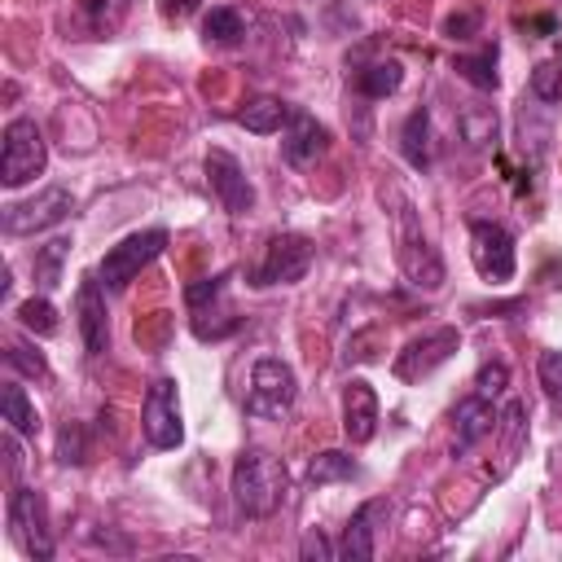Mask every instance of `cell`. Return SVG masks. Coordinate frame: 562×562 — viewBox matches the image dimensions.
Instances as JSON below:
<instances>
[{
    "label": "cell",
    "instance_id": "obj_1",
    "mask_svg": "<svg viewBox=\"0 0 562 562\" xmlns=\"http://www.w3.org/2000/svg\"><path fill=\"white\" fill-rule=\"evenodd\" d=\"M233 505L246 518H268L277 514V505L285 501V461H277L263 448H246L233 461V479H228Z\"/></svg>",
    "mask_w": 562,
    "mask_h": 562
},
{
    "label": "cell",
    "instance_id": "obj_2",
    "mask_svg": "<svg viewBox=\"0 0 562 562\" xmlns=\"http://www.w3.org/2000/svg\"><path fill=\"white\" fill-rule=\"evenodd\" d=\"M395 259H400V272L408 277V285H417V290H439L448 277L443 259L430 246V237L422 233L408 198H395Z\"/></svg>",
    "mask_w": 562,
    "mask_h": 562
},
{
    "label": "cell",
    "instance_id": "obj_3",
    "mask_svg": "<svg viewBox=\"0 0 562 562\" xmlns=\"http://www.w3.org/2000/svg\"><path fill=\"white\" fill-rule=\"evenodd\" d=\"M44 167H48V145H44L40 123L26 119V114L9 119L4 145H0V184L4 189H22L35 176H44Z\"/></svg>",
    "mask_w": 562,
    "mask_h": 562
},
{
    "label": "cell",
    "instance_id": "obj_4",
    "mask_svg": "<svg viewBox=\"0 0 562 562\" xmlns=\"http://www.w3.org/2000/svg\"><path fill=\"white\" fill-rule=\"evenodd\" d=\"M167 250V228H140V233H127L123 241H114L105 255H101V285L110 290V294H119V290H127L136 277H140V268H149L158 255Z\"/></svg>",
    "mask_w": 562,
    "mask_h": 562
},
{
    "label": "cell",
    "instance_id": "obj_5",
    "mask_svg": "<svg viewBox=\"0 0 562 562\" xmlns=\"http://www.w3.org/2000/svg\"><path fill=\"white\" fill-rule=\"evenodd\" d=\"M294 395H299L294 369L277 356H259L250 369V386H246V413L250 417H285L294 408Z\"/></svg>",
    "mask_w": 562,
    "mask_h": 562
},
{
    "label": "cell",
    "instance_id": "obj_6",
    "mask_svg": "<svg viewBox=\"0 0 562 562\" xmlns=\"http://www.w3.org/2000/svg\"><path fill=\"white\" fill-rule=\"evenodd\" d=\"M470 263H474V272H479L483 281L505 285V281L514 277V263H518L509 228L496 224V220H474V224H470Z\"/></svg>",
    "mask_w": 562,
    "mask_h": 562
},
{
    "label": "cell",
    "instance_id": "obj_7",
    "mask_svg": "<svg viewBox=\"0 0 562 562\" xmlns=\"http://www.w3.org/2000/svg\"><path fill=\"white\" fill-rule=\"evenodd\" d=\"M140 435L149 439V448H180L184 443V422H180V404H176V382L171 378H154L140 404Z\"/></svg>",
    "mask_w": 562,
    "mask_h": 562
},
{
    "label": "cell",
    "instance_id": "obj_8",
    "mask_svg": "<svg viewBox=\"0 0 562 562\" xmlns=\"http://www.w3.org/2000/svg\"><path fill=\"white\" fill-rule=\"evenodd\" d=\"M312 259H316L312 237H303V233H281V237L268 241L263 263L255 268V285H294V281L307 277Z\"/></svg>",
    "mask_w": 562,
    "mask_h": 562
},
{
    "label": "cell",
    "instance_id": "obj_9",
    "mask_svg": "<svg viewBox=\"0 0 562 562\" xmlns=\"http://www.w3.org/2000/svg\"><path fill=\"white\" fill-rule=\"evenodd\" d=\"M457 347H461V334H457L452 325H439V329H426V334L408 338L391 369H395L400 382H422V378H430Z\"/></svg>",
    "mask_w": 562,
    "mask_h": 562
},
{
    "label": "cell",
    "instance_id": "obj_10",
    "mask_svg": "<svg viewBox=\"0 0 562 562\" xmlns=\"http://www.w3.org/2000/svg\"><path fill=\"white\" fill-rule=\"evenodd\" d=\"M70 206H75L70 189H61V184H48V189H40V193H35V198H26V202H13V206H4V233H9V237L44 233V228L61 224V220L70 215Z\"/></svg>",
    "mask_w": 562,
    "mask_h": 562
},
{
    "label": "cell",
    "instance_id": "obj_11",
    "mask_svg": "<svg viewBox=\"0 0 562 562\" xmlns=\"http://www.w3.org/2000/svg\"><path fill=\"white\" fill-rule=\"evenodd\" d=\"M206 184L215 193V202L228 211V215H246L255 206V189L241 171V162L228 154V149H206Z\"/></svg>",
    "mask_w": 562,
    "mask_h": 562
},
{
    "label": "cell",
    "instance_id": "obj_12",
    "mask_svg": "<svg viewBox=\"0 0 562 562\" xmlns=\"http://www.w3.org/2000/svg\"><path fill=\"white\" fill-rule=\"evenodd\" d=\"M4 509H9L13 536H22L35 558H53V536H48V522H44V501H40V492L18 483V487H9V505H4Z\"/></svg>",
    "mask_w": 562,
    "mask_h": 562
},
{
    "label": "cell",
    "instance_id": "obj_13",
    "mask_svg": "<svg viewBox=\"0 0 562 562\" xmlns=\"http://www.w3.org/2000/svg\"><path fill=\"white\" fill-rule=\"evenodd\" d=\"M75 321L88 356H101L110 347V312H105V285L97 277H83L75 290Z\"/></svg>",
    "mask_w": 562,
    "mask_h": 562
},
{
    "label": "cell",
    "instance_id": "obj_14",
    "mask_svg": "<svg viewBox=\"0 0 562 562\" xmlns=\"http://www.w3.org/2000/svg\"><path fill=\"white\" fill-rule=\"evenodd\" d=\"M329 149V132L325 123H316L307 110H290L285 119V132H281V158L290 167H316V158Z\"/></svg>",
    "mask_w": 562,
    "mask_h": 562
},
{
    "label": "cell",
    "instance_id": "obj_15",
    "mask_svg": "<svg viewBox=\"0 0 562 562\" xmlns=\"http://www.w3.org/2000/svg\"><path fill=\"white\" fill-rule=\"evenodd\" d=\"M386 514H391L386 501H364V505L347 518V527H342L338 558H342V562H369V558L378 553V522H382Z\"/></svg>",
    "mask_w": 562,
    "mask_h": 562
},
{
    "label": "cell",
    "instance_id": "obj_16",
    "mask_svg": "<svg viewBox=\"0 0 562 562\" xmlns=\"http://www.w3.org/2000/svg\"><path fill=\"white\" fill-rule=\"evenodd\" d=\"M496 430V408H492V400H483V395H465L457 408H452V457H465L479 439H487Z\"/></svg>",
    "mask_w": 562,
    "mask_h": 562
},
{
    "label": "cell",
    "instance_id": "obj_17",
    "mask_svg": "<svg viewBox=\"0 0 562 562\" xmlns=\"http://www.w3.org/2000/svg\"><path fill=\"white\" fill-rule=\"evenodd\" d=\"M342 430L351 443H369L378 435V391L364 378H351L342 391Z\"/></svg>",
    "mask_w": 562,
    "mask_h": 562
},
{
    "label": "cell",
    "instance_id": "obj_18",
    "mask_svg": "<svg viewBox=\"0 0 562 562\" xmlns=\"http://www.w3.org/2000/svg\"><path fill=\"white\" fill-rule=\"evenodd\" d=\"M127 13H132V0H75L70 31L83 40H105L127 22Z\"/></svg>",
    "mask_w": 562,
    "mask_h": 562
},
{
    "label": "cell",
    "instance_id": "obj_19",
    "mask_svg": "<svg viewBox=\"0 0 562 562\" xmlns=\"http://www.w3.org/2000/svg\"><path fill=\"white\" fill-rule=\"evenodd\" d=\"M457 132L465 140V149H492L496 136H501V123H496V110L483 105V101H465L457 110Z\"/></svg>",
    "mask_w": 562,
    "mask_h": 562
},
{
    "label": "cell",
    "instance_id": "obj_20",
    "mask_svg": "<svg viewBox=\"0 0 562 562\" xmlns=\"http://www.w3.org/2000/svg\"><path fill=\"white\" fill-rule=\"evenodd\" d=\"M400 154H404V162L417 167V171L430 167L435 145H430V110H426V105H417V110L404 119V127H400Z\"/></svg>",
    "mask_w": 562,
    "mask_h": 562
},
{
    "label": "cell",
    "instance_id": "obj_21",
    "mask_svg": "<svg viewBox=\"0 0 562 562\" xmlns=\"http://www.w3.org/2000/svg\"><path fill=\"white\" fill-rule=\"evenodd\" d=\"M290 110H294V105H285L281 97H250V101L237 110V123H241L246 132H255V136H272V132L285 127Z\"/></svg>",
    "mask_w": 562,
    "mask_h": 562
},
{
    "label": "cell",
    "instance_id": "obj_22",
    "mask_svg": "<svg viewBox=\"0 0 562 562\" xmlns=\"http://www.w3.org/2000/svg\"><path fill=\"white\" fill-rule=\"evenodd\" d=\"M496 435H501V457H505V465H501V474L518 461V452L527 448V404L522 400H509L501 413H496Z\"/></svg>",
    "mask_w": 562,
    "mask_h": 562
},
{
    "label": "cell",
    "instance_id": "obj_23",
    "mask_svg": "<svg viewBox=\"0 0 562 562\" xmlns=\"http://www.w3.org/2000/svg\"><path fill=\"white\" fill-rule=\"evenodd\" d=\"M0 413H4L9 430H18V435H40V413H35V404H31V395H26V386H22L18 378H9V382L0 386Z\"/></svg>",
    "mask_w": 562,
    "mask_h": 562
},
{
    "label": "cell",
    "instance_id": "obj_24",
    "mask_svg": "<svg viewBox=\"0 0 562 562\" xmlns=\"http://www.w3.org/2000/svg\"><path fill=\"white\" fill-rule=\"evenodd\" d=\"M202 40L206 44H220V48H233L246 40V18L233 9V4H215L206 18H202Z\"/></svg>",
    "mask_w": 562,
    "mask_h": 562
},
{
    "label": "cell",
    "instance_id": "obj_25",
    "mask_svg": "<svg viewBox=\"0 0 562 562\" xmlns=\"http://www.w3.org/2000/svg\"><path fill=\"white\" fill-rule=\"evenodd\" d=\"M400 83H404V66L391 61V57H386V61H373V66H364V70H356V92L369 97V101L391 97Z\"/></svg>",
    "mask_w": 562,
    "mask_h": 562
},
{
    "label": "cell",
    "instance_id": "obj_26",
    "mask_svg": "<svg viewBox=\"0 0 562 562\" xmlns=\"http://www.w3.org/2000/svg\"><path fill=\"white\" fill-rule=\"evenodd\" d=\"M66 250H70V241H66V237H53V241L35 246L31 272H35V285H40L44 294H48V290L61 281V263H66Z\"/></svg>",
    "mask_w": 562,
    "mask_h": 562
},
{
    "label": "cell",
    "instance_id": "obj_27",
    "mask_svg": "<svg viewBox=\"0 0 562 562\" xmlns=\"http://www.w3.org/2000/svg\"><path fill=\"white\" fill-rule=\"evenodd\" d=\"M452 70H457L465 83H474L479 92H492V88L501 83V75H496V48H483V53H474V57H457Z\"/></svg>",
    "mask_w": 562,
    "mask_h": 562
},
{
    "label": "cell",
    "instance_id": "obj_28",
    "mask_svg": "<svg viewBox=\"0 0 562 562\" xmlns=\"http://www.w3.org/2000/svg\"><path fill=\"white\" fill-rule=\"evenodd\" d=\"M356 474V461L347 457V452H338V448H325V452H316L312 461H307V479L321 487V483H342V479H351Z\"/></svg>",
    "mask_w": 562,
    "mask_h": 562
},
{
    "label": "cell",
    "instance_id": "obj_29",
    "mask_svg": "<svg viewBox=\"0 0 562 562\" xmlns=\"http://www.w3.org/2000/svg\"><path fill=\"white\" fill-rule=\"evenodd\" d=\"M13 316L22 321V329H31V334H40V338L57 334V307L48 303V294H35V299L18 303V312H13Z\"/></svg>",
    "mask_w": 562,
    "mask_h": 562
},
{
    "label": "cell",
    "instance_id": "obj_30",
    "mask_svg": "<svg viewBox=\"0 0 562 562\" xmlns=\"http://www.w3.org/2000/svg\"><path fill=\"white\" fill-rule=\"evenodd\" d=\"M531 97L536 101H549V105H562V57L540 61L531 70Z\"/></svg>",
    "mask_w": 562,
    "mask_h": 562
},
{
    "label": "cell",
    "instance_id": "obj_31",
    "mask_svg": "<svg viewBox=\"0 0 562 562\" xmlns=\"http://www.w3.org/2000/svg\"><path fill=\"white\" fill-rule=\"evenodd\" d=\"M536 378L544 386V395L553 404H562V351H540V364H536Z\"/></svg>",
    "mask_w": 562,
    "mask_h": 562
},
{
    "label": "cell",
    "instance_id": "obj_32",
    "mask_svg": "<svg viewBox=\"0 0 562 562\" xmlns=\"http://www.w3.org/2000/svg\"><path fill=\"white\" fill-rule=\"evenodd\" d=\"M4 360H9V369H18V373H26V378H44V373H48V364H44V356H40V351H31L26 342H9V351H4Z\"/></svg>",
    "mask_w": 562,
    "mask_h": 562
},
{
    "label": "cell",
    "instance_id": "obj_33",
    "mask_svg": "<svg viewBox=\"0 0 562 562\" xmlns=\"http://www.w3.org/2000/svg\"><path fill=\"white\" fill-rule=\"evenodd\" d=\"M505 382H509V364H505V360H492V364L479 369V378H474V395L496 400V395L505 391Z\"/></svg>",
    "mask_w": 562,
    "mask_h": 562
},
{
    "label": "cell",
    "instance_id": "obj_34",
    "mask_svg": "<svg viewBox=\"0 0 562 562\" xmlns=\"http://www.w3.org/2000/svg\"><path fill=\"white\" fill-rule=\"evenodd\" d=\"M0 452H4V479H9V487H18V483H22V448H18V430H9V435L0 439Z\"/></svg>",
    "mask_w": 562,
    "mask_h": 562
},
{
    "label": "cell",
    "instance_id": "obj_35",
    "mask_svg": "<svg viewBox=\"0 0 562 562\" xmlns=\"http://www.w3.org/2000/svg\"><path fill=\"white\" fill-rule=\"evenodd\" d=\"M224 281H228V272H220V277H206V281H193V285L184 290L189 307H202L206 299H220V294H224Z\"/></svg>",
    "mask_w": 562,
    "mask_h": 562
},
{
    "label": "cell",
    "instance_id": "obj_36",
    "mask_svg": "<svg viewBox=\"0 0 562 562\" xmlns=\"http://www.w3.org/2000/svg\"><path fill=\"white\" fill-rule=\"evenodd\" d=\"M57 461H66V465H70V461H75V465L83 461V443H79V426H66V430H61V443H57Z\"/></svg>",
    "mask_w": 562,
    "mask_h": 562
},
{
    "label": "cell",
    "instance_id": "obj_37",
    "mask_svg": "<svg viewBox=\"0 0 562 562\" xmlns=\"http://www.w3.org/2000/svg\"><path fill=\"white\" fill-rule=\"evenodd\" d=\"M443 31H448V40H470V31H479V13L474 9L470 13H452L443 22Z\"/></svg>",
    "mask_w": 562,
    "mask_h": 562
},
{
    "label": "cell",
    "instance_id": "obj_38",
    "mask_svg": "<svg viewBox=\"0 0 562 562\" xmlns=\"http://www.w3.org/2000/svg\"><path fill=\"white\" fill-rule=\"evenodd\" d=\"M198 4H202V0H158V13H162L167 22H184V18L198 13Z\"/></svg>",
    "mask_w": 562,
    "mask_h": 562
},
{
    "label": "cell",
    "instance_id": "obj_39",
    "mask_svg": "<svg viewBox=\"0 0 562 562\" xmlns=\"http://www.w3.org/2000/svg\"><path fill=\"white\" fill-rule=\"evenodd\" d=\"M299 553H303V558H338V549H329V540H325L321 531H307Z\"/></svg>",
    "mask_w": 562,
    "mask_h": 562
}]
</instances>
